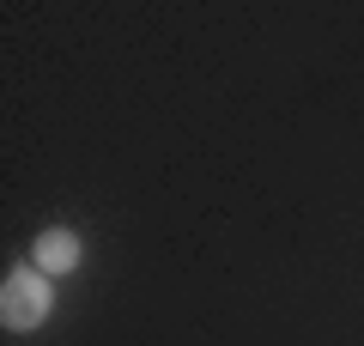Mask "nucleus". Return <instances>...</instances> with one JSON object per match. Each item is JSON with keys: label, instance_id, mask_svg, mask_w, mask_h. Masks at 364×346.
<instances>
[{"label": "nucleus", "instance_id": "1", "mask_svg": "<svg viewBox=\"0 0 364 346\" xmlns=\"http://www.w3.org/2000/svg\"><path fill=\"white\" fill-rule=\"evenodd\" d=\"M0 316H6V328H37L49 316V280L43 273H13L6 292H0Z\"/></svg>", "mask_w": 364, "mask_h": 346}, {"label": "nucleus", "instance_id": "2", "mask_svg": "<svg viewBox=\"0 0 364 346\" xmlns=\"http://www.w3.org/2000/svg\"><path fill=\"white\" fill-rule=\"evenodd\" d=\"M37 268L73 273L79 268V237H73V231H43V237H37Z\"/></svg>", "mask_w": 364, "mask_h": 346}]
</instances>
